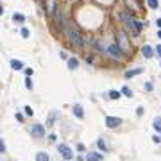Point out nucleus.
Returning a JSON list of instances; mask_svg holds the SVG:
<instances>
[{
    "label": "nucleus",
    "mask_w": 161,
    "mask_h": 161,
    "mask_svg": "<svg viewBox=\"0 0 161 161\" xmlns=\"http://www.w3.org/2000/svg\"><path fill=\"white\" fill-rule=\"evenodd\" d=\"M11 68L13 70H23V63L20 61V59H13V61H11Z\"/></svg>",
    "instance_id": "4468645a"
},
{
    "label": "nucleus",
    "mask_w": 161,
    "mask_h": 161,
    "mask_svg": "<svg viewBox=\"0 0 161 161\" xmlns=\"http://www.w3.org/2000/svg\"><path fill=\"white\" fill-rule=\"evenodd\" d=\"M95 50L97 52H107V49H104V45L100 41H95Z\"/></svg>",
    "instance_id": "412c9836"
},
{
    "label": "nucleus",
    "mask_w": 161,
    "mask_h": 161,
    "mask_svg": "<svg viewBox=\"0 0 161 161\" xmlns=\"http://www.w3.org/2000/svg\"><path fill=\"white\" fill-rule=\"evenodd\" d=\"M156 25H158V29H161V18H158V20H156Z\"/></svg>",
    "instance_id": "c9c22d12"
},
{
    "label": "nucleus",
    "mask_w": 161,
    "mask_h": 161,
    "mask_svg": "<svg viewBox=\"0 0 161 161\" xmlns=\"http://www.w3.org/2000/svg\"><path fill=\"white\" fill-rule=\"evenodd\" d=\"M97 145H98V149H102L104 152L107 150V147H106V142H104V140H102V138H98V142H97Z\"/></svg>",
    "instance_id": "b1692460"
},
{
    "label": "nucleus",
    "mask_w": 161,
    "mask_h": 161,
    "mask_svg": "<svg viewBox=\"0 0 161 161\" xmlns=\"http://www.w3.org/2000/svg\"><path fill=\"white\" fill-rule=\"evenodd\" d=\"M122 95H125V97H132V91L127 88V86H124V88H122Z\"/></svg>",
    "instance_id": "393cba45"
},
{
    "label": "nucleus",
    "mask_w": 161,
    "mask_h": 161,
    "mask_svg": "<svg viewBox=\"0 0 161 161\" xmlns=\"http://www.w3.org/2000/svg\"><path fill=\"white\" fill-rule=\"evenodd\" d=\"M65 34L68 36V39H70V43L73 45V49H77V50H80V49H82V47H84V41H82V36H80V32H79V31H73L72 27H66Z\"/></svg>",
    "instance_id": "f03ea898"
},
{
    "label": "nucleus",
    "mask_w": 161,
    "mask_h": 161,
    "mask_svg": "<svg viewBox=\"0 0 161 161\" xmlns=\"http://www.w3.org/2000/svg\"><path fill=\"white\" fill-rule=\"evenodd\" d=\"M25 88H27V90H32V88H34V84H32V80H31L29 75L25 77Z\"/></svg>",
    "instance_id": "4be33fe9"
},
{
    "label": "nucleus",
    "mask_w": 161,
    "mask_h": 161,
    "mask_svg": "<svg viewBox=\"0 0 161 161\" xmlns=\"http://www.w3.org/2000/svg\"><path fill=\"white\" fill-rule=\"evenodd\" d=\"M156 54H158V56L161 57V45H158V47H156Z\"/></svg>",
    "instance_id": "f704fd0d"
},
{
    "label": "nucleus",
    "mask_w": 161,
    "mask_h": 161,
    "mask_svg": "<svg viewBox=\"0 0 161 161\" xmlns=\"http://www.w3.org/2000/svg\"><path fill=\"white\" fill-rule=\"evenodd\" d=\"M23 111H25V115H29V116L34 115V111H32V107H31V106H25V109H23Z\"/></svg>",
    "instance_id": "cd10ccee"
},
{
    "label": "nucleus",
    "mask_w": 161,
    "mask_h": 161,
    "mask_svg": "<svg viewBox=\"0 0 161 161\" xmlns=\"http://www.w3.org/2000/svg\"><path fill=\"white\" fill-rule=\"evenodd\" d=\"M43 7H45V13H47V15H49V16H54V15H56V11H57V7H56V0H43Z\"/></svg>",
    "instance_id": "0eeeda50"
},
{
    "label": "nucleus",
    "mask_w": 161,
    "mask_h": 161,
    "mask_svg": "<svg viewBox=\"0 0 161 161\" xmlns=\"http://www.w3.org/2000/svg\"><path fill=\"white\" fill-rule=\"evenodd\" d=\"M142 54H143V57L150 59V57L154 56V50H152V47H150V45H145L143 49H142Z\"/></svg>",
    "instance_id": "f8f14e48"
},
{
    "label": "nucleus",
    "mask_w": 161,
    "mask_h": 161,
    "mask_svg": "<svg viewBox=\"0 0 161 161\" xmlns=\"http://www.w3.org/2000/svg\"><path fill=\"white\" fill-rule=\"evenodd\" d=\"M86 161H102V154H98V152H88V154H86Z\"/></svg>",
    "instance_id": "9b49d317"
},
{
    "label": "nucleus",
    "mask_w": 161,
    "mask_h": 161,
    "mask_svg": "<svg viewBox=\"0 0 161 161\" xmlns=\"http://www.w3.org/2000/svg\"><path fill=\"white\" fill-rule=\"evenodd\" d=\"M120 20H122V23L127 27V31H129L132 36H140V32H142V23H140L136 18H132L129 13H120Z\"/></svg>",
    "instance_id": "f257e3e1"
},
{
    "label": "nucleus",
    "mask_w": 161,
    "mask_h": 161,
    "mask_svg": "<svg viewBox=\"0 0 161 161\" xmlns=\"http://www.w3.org/2000/svg\"><path fill=\"white\" fill-rule=\"evenodd\" d=\"M57 150H59V154H61L66 161H70V159L73 158V150H72L66 143H59V145H57Z\"/></svg>",
    "instance_id": "423d86ee"
},
{
    "label": "nucleus",
    "mask_w": 161,
    "mask_h": 161,
    "mask_svg": "<svg viewBox=\"0 0 161 161\" xmlns=\"http://www.w3.org/2000/svg\"><path fill=\"white\" fill-rule=\"evenodd\" d=\"M13 22H15V23H23L25 16L22 15V13H15V15H13Z\"/></svg>",
    "instance_id": "dca6fc26"
},
{
    "label": "nucleus",
    "mask_w": 161,
    "mask_h": 161,
    "mask_svg": "<svg viewBox=\"0 0 161 161\" xmlns=\"http://www.w3.org/2000/svg\"><path fill=\"white\" fill-rule=\"evenodd\" d=\"M136 115H138V116L143 115V107H138V109H136Z\"/></svg>",
    "instance_id": "473e14b6"
},
{
    "label": "nucleus",
    "mask_w": 161,
    "mask_h": 161,
    "mask_svg": "<svg viewBox=\"0 0 161 161\" xmlns=\"http://www.w3.org/2000/svg\"><path fill=\"white\" fill-rule=\"evenodd\" d=\"M56 118H57V111H52L50 115H49V120H47V125L52 127L54 124H56Z\"/></svg>",
    "instance_id": "2eb2a0df"
},
{
    "label": "nucleus",
    "mask_w": 161,
    "mask_h": 161,
    "mask_svg": "<svg viewBox=\"0 0 161 161\" xmlns=\"http://www.w3.org/2000/svg\"><path fill=\"white\" fill-rule=\"evenodd\" d=\"M20 34H22V38H29V36H31V32H29V29H25V27H23V29L20 31Z\"/></svg>",
    "instance_id": "bb28decb"
},
{
    "label": "nucleus",
    "mask_w": 161,
    "mask_h": 161,
    "mask_svg": "<svg viewBox=\"0 0 161 161\" xmlns=\"http://www.w3.org/2000/svg\"><path fill=\"white\" fill-rule=\"evenodd\" d=\"M31 134L34 138H43L45 136V125H41V124H34L31 127Z\"/></svg>",
    "instance_id": "6e6552de"
},
{
    "label": "nucleus",
    "mask_w": 161,
    "mask_h": 161,
    "mask_svg": "<svg viewBox=\"0 0 161 161\" xmlns=\"http://www.w3.org/2000/svg\"><path fill=\"white\" fill-rule=\"evenodd\" d=\"M158 38H161V29H159V31H158Z\"/></svg>",
    "instance_id": "e433bc0d"
},
{
    "label": "nucleus",
    "mask_w": 161,
    "mask_h": 161,
    "mask_svg": "<svg viewBox=\"0 0 161 161\" xmlns=\"http://www.w3.org/2000/svg\"><path fill=\"white\" fill-rule=\"evenodd\" d=\"M0 150H2V152L5 150V143H4V140H0Z\"/></svg>",
    "instance_id": "72a5a7b5"
},
{
    "label": "nucleus",
    "mask_w": 161,
    "mask_h": 161,
    "mask_svg": "<svg viewBox=\"0 0 161 161\" xmlns=\"http://www.w3.org/2000/svg\"><path fill=\"white\" fill-rule=\"evenodd\" d=\"M54 23H56L57 31H61V32H65L66 27H68V23H66V20H65V15L59 9L56 11V15H54Z\"/></svg>",
    "instance_id": "20e7f679"
},
{
    "label": "nucleus",
    "mask_w": 161,
    "mask_h": 161,
    "mask_svg": "<svg viewBox=\"0 0 161 161\" xmlns=\"http://www.w3.org/2000/svg\"><path fill=\"white\" fill-rule=\"evenodd\" d=\"M50 158H49V154L47 152H38L36 154V161H49Z\"/></svg>",
    "instance_id": "a211bd4d"
},
{
    "label": "nucleus",
    "mask_w": 161,
    "mask_h": 161,
    "mask_svg": "<svg viewBox=\"0 0 161 161\" xmlns=\"http://www.w3.org/2000/svg\"><path fill=\"white\" fill-rule=\"evenodd\" d=\"M152 142L154 143H161V138L158 136V134H154V136H152Z\"/></svg>",
    "instance_id": "c85d7f7f"
},
{
    "label": "nucleus",
    "mask_w": 161,
    "mask_h": 161,
    "mask_svg": "<svg viewBox=\"0 0 161 161\" xmlns=\"http://www.w3.org/2000/svg\"><path fill=\"white\" fill-rule=\"evenodd\" d=\"M152 125H154V129H156V131H158V132L161 134V118H154Z\"/></svg>",
    "instance_id": "6ab92c4d"
},
{
    "label": "nucleus",
    "mask_w": 161,
    "mask_h": 161,
    "mask_svg": "<svg viewBox=\"0 0 161 161\" xmlns=\"http://www.w3.org/2000/svg\"><path fill=\"white\" fill-rule=\"evenodd\" d=\"M116 43H118V47L124 52H129L131 50V43H129V39H127L125 32H118V34H116Z\"/></svg>",
    "instance_id": "39448f33"
},
{
    "label": "nucleus",
    "mask_w": 161,
    "mask_h": 161,
    "mask_svg": "<svg viewBox=\"0 0 161 161\" xmlns=\"http://www.w3.org/2000/svg\"><path fill=\"white\" fill-rule=\"evenodd\" d=\"M127 4H132L134 9H140V0H127Z\"/></svg>",
    "instance_id": "a878e982"
},
{
    "label": "nucleus",
    "mask_w": 161,
    "mask_h": 161,
    "mask_svg": "<svg viewBox=\"0 0 161 161\" xmlns=\"http://www.w3.org/2000/svg\"><path fill=\"white\" fill-rule=\"evenodd\" d=\"M143 72V68H134V70H129V72H125V79H131V77H134V75H138V73H142Z\"/></svg>",
    "instance_id": "ddd939ff"
},
{
    "label": "nucleus",
    "mask_w": 161,
    "mask_h": 161,
    "mask_svg": "<svg viewBox=\"0 0 161 161\" xmlns=\"http://www.w3.org/2000/svg\"><path fill=\"white\" fill-rule=\"evenodd\" d=\"M118 125H122V118H118V116H107L106 118V127L107 129H116Z\"/></svg>",
    "instance_id": "1a4fd4ad"
},
{
    "label": "nucleus",
    "mask_w": 161,
    "mask_h": 161,
    "mask_svg": "<svg viewBox=\"0 0 161 161\" xmlns=\"http://www.w3.org/2000/svg\"><path fill=\"white\" fill-rule=\"evenodd\" d=\"M120 95H122L120 91H115V90L109 91V98H113V100H115V98H120Z\"/></svg>",
    "instance_id": "5701e85b"
},
{
    "label": "nucleus",
    "mask_w": 161,
    "mask_h": 161,
    "mask_svg": "<svg viewBox=\"0 0 161 161\" xmlns=\"http://www.w3.org/2000/svg\"><path fill=\"white\" fill-rule=\"evenodd\" d=\"M77 66H79V61H77L75 57H70V59H68V68H70V70H75Z\"/></svg>",
    "instance_id": "f3484780"
},
{
    "label": "nucleus",
    "mask_w": 161,
    "mask_h": 161,
    "mask_svg": "<svg viewBox=\"0 0 161 161\" xmlns=\"http://www.w3.org/2000/svg\"><path fill=\"white\" fill-rule=\"evenodd\" d=\"M147 4H149L150 9H158L159 7V2H158V0H147Z\"/></svg>",
    "instance_id": "aec40b11"
},
{
    "label": "nucleus",
    "mask_w": 161,
    "mask_h": 161,
    "mask_svg": "<svg viewBox=\"0 0 161 161\" xmlns=\"http://www.w3.org/2000/svg\"><path fill=\"white\" fill-rule=\"evenodd\" d=\"M107 54H109V56H111L113 59H118V61L125 57V52L118 47V43H113V45L107 47Z\"/></svg>",
    "instance_id": "7ed1b4c3"
},
{
    "label": "nucleus",
    "mask_w": 161,
    "mask_h": 161,
    "mask_svg": "<svg viewBox=\"0 0 161 161\" xmlns=\"http://www.w3.org/2000/svg\"><path fill=\"white\" fill-rule=\"evenodd\" d=\"M77 150H79V152H86V147H84L82 143H79V145H77Z\"/></svg>",
    "instance_id": "c756f323"
},
{
    "label": "nucleus",
    "mask_w": 161,
    "mask_h": 161,
    "mask_svg": "<svg viewBox=\"0 0 161 161\" xmlns=\"http://www.w3.org/2000/svg\"><path fill=\"white\" fill-rule=\"evenodd\" d=\"M25 73H27V75H29V77H31V75H32V73H34V70H32V68H25Z\"/></svg>",
    "instance_id": "2f4dec72"
},
{
    "label": "nucleus",
    "mask_w": 161,
    "mask_h": 161,
    "mask_svg": "<svg viewBox=\"0 0 161 161\" xmlns=\"http://www.w3.org/2000/svg\"><path fill=\"white\" fill-rule=\"evenodd\" d=\"M16 120H18V122H23V115H22V113H16Z\"/></svg>",
    "instance_id": "7c9ffc66"
},
{
    "label": "nucleus",
    "mask_w": 161,
    "mask_h": 161,
    "mask_svg": "<svg viewBox=\"0 0 161 161\" xmlns=\"http://www.w3.org/2000/svg\"><path fill=\"white\" fill-rule=\"evenodd\" d=\"M72 111H73V116H77L79 120L84 118V109H82V106H80V104H73Z\"/></svg>",
    "instance_id": "9d476101"
}]
</instances>
